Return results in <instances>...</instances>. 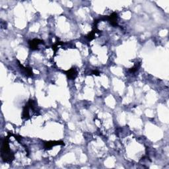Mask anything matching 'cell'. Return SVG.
I'll return each instance as SVG.
<instances>
[{
	"label": "cell",
	"instance_id": "obj_1",
	"mask_svg": "<svg viewBox=\"0 0 169 169\" xmlns=\"http://www.w3.org/2000/svg\"><path fill=\"white\" fill-rule=\"evenodd\" d=\"M9 135L5 138L2 141V145L1 148V156L3 161L5 163H11L15 159L14 153L12 152L9 147Z\"/></svg>",
	"mask_w": 169,
	"mask_h": 169
},
{
	"label": "cell",
	"instance_id": "obj_2",
	"mask_svg": "<svg viewBox=\"0 0 169 169\" xmlns=\"http://www.w3.org/2000/svg\"><path fill=\"white\" fill-rule=\"evenodd\" d=\"M64 142L62 141H44V147L45 150H50L53 146L64 145Z\"/></svg>",
	"mask_w": 169,
	"mask_h": 169
},
{
	"label": "cell",
	"instance_id": "obj_3",
	"mask_svg": "<svg viewBox=\"0 0 169 169\" xmlns=\"http://www.w3.org/2000/svg\"><path fill=\"white\" fill-rule=\"evenodd\" d=\"M106 19L108 21L111 25H112L114 27L118 26V14L117 13L114 12L112 13L111 15L107 16L105 17Z\"/></svg>",
	"mask_w": 169,
	"mask_h": 169
},
{
	"label": "cell",
	"instance_id": "obj_4",
	"mask_svg": "<svg viewBox=\"0 0 169 169\" xmlns=\"http://www.w3.org/2000/svg\"><path fill=\"white\" fill-rule=\"evenodd\" d=\"M43 43H44V41H42V40L34 39L32 40V41H29L28 44L29 45V48H30L32 50H36L38 49L39 45L43 44Z\"/></svg>",
	"mask_w": 169,
	"mask_h": 169
},
{
	"label": "cell",
	"instance_id": "obj_5",
	"mask_svg": "<svg viewBox=\"0 0 169 169\" xmlns=\"http://www.w3.org/2000/svg\"><path fill=\"white\" fill-rule=\"evenodd\" d=\"M63 73L66 75L68 78L71 80H74L77 77V69L75 68H71L67 71H63Z\"/></svg>",
	"mask_w": 169,
	"mask_h": 169
},
{
	"label": "cell",
	"instance_id": "obj_6",
	"mask_svg": "<svg viewBox=\"0 0 169 169\" xmlns=\"http://www.w3.org/2000/svg\"><path fill=\"white\" fill-rule=\"evenodd\" d=\"M101 32L99 30H98L97 29V26H94V29L93 30L90 32L89 33H88L87 36H86V39H87L88 41H93V40L95 39V34L96 33H101Z\"/></svg>",
	"mask_w": 169,
	"mask_h": 169
},
{
	"label": "cell",
	"instance_id": "obj_7",
	"mask_svg": "<svg viewBox=\"0 0 169 169\" xmlns=\"http://www.w3.org/2000/svg\"><path fill=\"white\" fill-rule=\"evenodd\" d=\"M30 106H29V104L26 103V105L24 106L23 110V114L22 117L25 120H28L30 118V113H29V110H30Z\"/></svg>",
	"mask_w": 169,
	"mask_h": 169
},
{
	"label": "cell",
	"instance_id": "obj_8",
	"mask_svg": "<svg viewBox=\"0 0 169 169\" xmlns=\"http://www.w3.org/2000/svg\"><path fill=\"white\" fill-rule=\"evenodd\" d=\"M18 65L19 66V67L21 68H22L24 71L25 72V73H26V76H28V77H32L33 76V70H32V69L31 68H25V67H24L23 65H21V64L19 62V61H18Z\"/></svg>",
	"mask_w": 169,
	"mask_h": 169
},
{
	"label": "cell",
	"instance_id": "obj_9",
	"mask_svg": "<svg viewBox=\"0 0 169 169\" xmlns=\"http://www.w3.org/2000/svg\"><path fill=\"white\" fill-rule=\"evenodd\" d=\"M140 63H139L138 65V64H136L135 66H134L133 68H130V69H129V71L130 72V73H135V72H136L138 70L139 68V67H140Z\"/></svg>",
	"mask_w": 169,
	"mask_h": 169
},
{
	"label": "cell",
	"instance_id": "obj_10",
	"mask_svg": "<svg viewBox=\"0 0 169 169\" xmlns=\"http://www.w3.org/2000/svg\"><path fill=\"white\" fill-rule=\"evenodd\" d=\"M91 74L95 75V76H98L99 75H100V72L97 70H93L92 71V73H91Z\"/></svg>",
	"mask_w": 169,
	"mask_h": 169
}]
</instances>
